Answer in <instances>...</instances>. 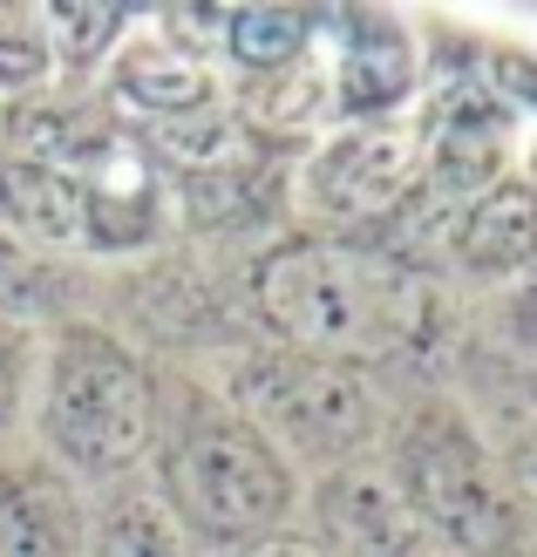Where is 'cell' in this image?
I'll return each mask as SVG.
<instances>
[{"label":"cell","mask_w":537,"mask_h":557,"mask_svg":"<svg viewBox=\"0 0 537 557\" xmlns=\"http://www.w3.org/2000/svg\"><path fill=\"white\" fill-rule=\"evenodd\" d=\"M259 313L293 354L314 360H375L402 354L436 326V286L408 265L354 252L341 238H286L252 272Z\"/></svg>","instance_id":"obj_1"},{"label":"cell","mask_w":537,"mask_h":557,"mask_svg":"<svg viewBox=\"0 0 537 557\" xmlns=\"http://www.w3.org/2000/svg\"><path fill=\"white\" fill-rule=\"evenodd\" d=\"M48 449L82 476H123L150 449V381L123 341L96 326H62L41 381Z\"/></svg>","instance_id":"obj_2"},{"label":"cell","mask_w":537,"mask_h":557,"mask_svg":"<svg viewBox=\"0 0 537 557\" xmlns=\"http://www.w3.org/2000/svg\"><path fill=\"white\" fill-rule=\"evenodd\" d=\"M171 504L191 537H224V544H259L272 537L293 510V462L272 449L259 429H245L239 414H211L178 435L171 462Z\"/></svg>","instance_id":"obj_3"},{"label":"cell","mask_w":537,"mask_h":557,"mask_svg":"<svg viewBox=\"0 0 537 557\" xmlns=\"http://www.w3.org/2000/svg\"><path fill=\"white\" fill-rule=\"evenodd\" d=\"M394 490L408 496L422 531L449 537L463 557H511L524 537V504L469 442L456 414H415L394 449Z\"/></svg>","instance_id":"obj_4"},{"label":"cell","mask_w":537,"mask_h":557,"mask_svg":"<svg viewBox=\"0 0 537 557\" xmlns=\"http://www.w3.org/2000/svg\"><path fill=\"white\" fill-rule=\"evenodd\" d=\"M239 422L259 429L279 456H347L367 442V429H375V401H367V387L354 368H341V360H314V354H252L239 381Z\"/></svg>","instance_id":"obj_5"},{"label":"cell","mask_w":537,"mask_h":557,"mask_svg":"<svg viewBox=\"0 0 537 557\" xmlns=\"http://www.w3.org/2000/svg\"><path fill=\"white\" fill-rule=\"evenodd\" d=\"M422 190V150L408 123H341L314 136L300 163V205L314 225H367Z\"/></svg>","instance_id":"obj_6"},{"label":"cell","mask_w":537,"mask_h":557,"mask_svg":"<svg viewBox=\"0 0 537 557\" xmlns=\"http://www.w3.org/2000/svg\"><path fill=\"white\" fill-rule=\"evenodd\" d=\"M415 150H422V190L456 211V205L484 198V190H497L511 177L517 116L484 82H456V89L436 96L429 123L415 129Z\"/></svg>","instance_id":"obj_7"},{"label":"cell","mask_w":537,"mask_h":557,"mask_svg":"<svg viewBox=\"0 0 537 557\" xmlns=\"http://www.w3.org/2000/svg\"><path fill=\"white\" fill-rule=\"evenodd\" d=\"M109 89H117V102H130L136 116H150V129L218 109L211 62L191 54V41H178L171 27H157V21H130V35L109 54Z\"/></svg>","instance_id":"obj_8"},{"label":"cell","mask_w":537,"mask_h":557,"mask_svg":"<svg viewBox=\"0 0 537 557\" xmlns=\"http://www.w3.org/2000/svg\"><path fill=\"white\" fill-rule=\"evenodd\" d=\"M333 82V109L347 123H388L394 109L415 96V48L388 14H341V48L327 62Z\"/></svg>","instance_id":"obj_9"},{"label":"cell","mask_w":537,"mask_h":557,"mask_svg":"<svg viewBox=\"0 0 537 557\" xmlns=\"http://www.w3.org/2000/svg\"><path fill=\"white\" fill-rule=\"evenodd\" d=\"M449 252L469 272H530L537 265V190H530V177H503L497 190L449 211Z\"/></svg>","instance_id":"obj_10"},{"label":"cell","mask_w":537,"mask_h":557,"mask_svg":"<svg viewBox=\"0 0 537 557\" xmlns=\"http://www.w3.org/2000/svg\"><path fill=\"white\" fill-rule=\"evenodd\" d=\"M0 557H89V531L54 469H0Z\"/></svg>","instance_id":"obj_11"},{"label":"cell","mask_w":537,"mask_h":557,"mask_svg":"<svg viewBox=\"0 0 537 557\" xmlns=\"http://www.w3.org/2000/svg\"><path fill=\"white\" fill-rule=\"evenodd\" d=\"M0 225L21 245H82V184L54 163H0Z\"/></svg>","instance_id":"obj_12"},{"label":"cell","mask_w":537,"mask_h":557,"mask_svg":"<svg viewBox=\"0 0 537 557\" xmlns=\"http://www.w3.org/2000/svg\"><path fill=\"white\" fill-rule=\"evenodd\" d=\"M327 523L333 537H347L367 557H415L422 550V517L408 510V496L394 490V476H341L327 490Z\"/></svg>","instance_id":"obj_13"},{"label":"cell","mask_w":537,"mask_h":557,"mask_svg":"<svg viewBox=\"0 0 537 557\" xmlns=\"http://www.w3.org/2000/svg\"><path fill=\"white\" fill-rule=\"evenodd\" d=\"M333 116V82L327 62L300 54V62L272 69V75H245V123L266 136H314Z\"/></svg>","instance_id":"obj_14"},{"label":"cell","mask_w":537,"mask_h":557,"mask_svg":"<svg viewBox=\"0 0 537 557\" xmlns=\"http://www.w3.org/2000/svg\"><path fill=\"white\" fill-rule=\"evenodd\" d=\"M314 27L320 14L314 8H279V0H259V8H224L218 35H224V54L245 69V75H272L314 54Z\"/></svg>","instance_id":"obj_15"},{"label":"cell","mask_w":537,"mask_h":557,"mask_svg":"<svg viewBox=\"0 0 537 557\" xmlns=\"http://www.w3.org/2000/svg\"><path fill=\"white\" fill-rule=\"evenodd\" d=\"M96 557H197V537L163 496L136 490V496H117V504L102 510Z\"/></svg>","instance_id":"obj_16"},{"label":"cell","mask_w":537,"mask_h":557,"mask_svg":"<svg viewBox=\"0 0 537 557\" xmlns=\"http://www.w3.org/2000/svg\"><path fill=\"white\" fill-rule=\"evenodd\" d=\"M130 8H41L35 27H41V48H48V62L62 54L69 69H96L117 54V41L130 35Z\"/></svg>","instance_id":"obj_17"},{"label":"cell","mask_w":537,"mask_h":557,"mask_svg":"<svg viewBox=\"0 0 537 557\" xmlns=\"http://www.w3.org/2000/svg\"><path fill=\"white\" fill-rule=\"evenodd\" d=\"M41 75H48V48H41L35 14L0 8V89H27Z\"/></svg>","instance_id":"obj_18"},{"label":"cell","mask_w":537,"mask_h":557,"mask_svg":"<svg viewBox=\"0 0 537 557\" xmlns=\"http://www.w3.org/2000/svg\"><path fill=\"white\" fill-rule=\"evenodd\" d=\"M41 293V265H35V245H21L8 225H0V306H27Z\"/></svg>","instance_id":"obj_19"},{"label":"cell","mask_w":537,"mask_h":557,"mask_svg":"<svg viewBox=\"0 0 537 557\" xmlns=\"http://www.w3.org/2000/svg\"><path fill=\"white\" fill-rule=\"evenodd\" d=\"M21 395H27V347H21L14 326H0V435L14 429Z\"/></svg>","instance_id":"obj_20"},{"label":"cell","mask_w":537,"mask_h":557,"mask_svg":"<svg viewBox=\"0 0 537 557\" xmlns=\"http://www.w3.org/2000/svg\"><path fill=\"white\" fill-rule=\"evenodd\" d=\"M503 326H511V341H517L524 354H537V265L517 272L511 299H503Z\"/></svg>","instance_id":"obj_21"},{"label":"cell","mask_w":537,"mask_h":557,"mask_svg":"<svg viewBox=\"0 0 537 557\" xmlns=\"http://www.w3.org/2000/svg\"><path fill=\"white\" fill-rule=\"evenodd\" d=\"M239 557H333V550H327V544H306V537H279V531H272V537H259V544H245Z\"/></svg>","instance_id":"obj_22"},{"label":"cell","mask_w":537,"mask_h":557,"mask_svg":"<svg viewBox=\"0 0 537 557\" xmlns=\"http://www.w3.org/2000/svg\"><path fill=\"white\" fill-rule=\"evenodd\" d=\"M524 483L537 490V449H524Z\"/></svg>","instance_id":"obj_23"},{"label":"cell","mask_w":537,"mask_h":557,"mask_svg":"<svg viewBox=\"0 0 537 557\" xmlns=\"http://www.w3.org/2000/svg\"><path fill=\"white\" fill-rule=\"evenodd\" d=\"M530 190H537V177H530Z\"/></svg>","instance_id":"obj_24"}]
</instances>
